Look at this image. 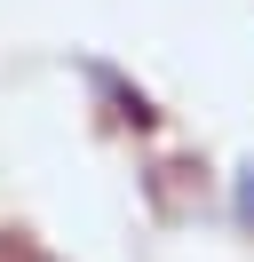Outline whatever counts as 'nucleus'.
I'll return each mask as SVG.
<instances>
[{"label":"nucleus","mask_w":254,"mask_h":262,"mask_svg":"<svg viewBox=\"0 0 254 262\" xmlns=\"http://www.w3.org/2000/svg\"><path fill=\"white\" fill-rule=\"evenodd\" d=\"M238 223H254V167L238 175Z\"/></svg>","instance_id":"1"},{"label":"nucleus","mask_w":254,"mask_h":262,"mask_svg":"<svg viewBox=\"0 0 254 262\" xmlns=\"http://www.w3.org/2000/svg\"><path fill=\"white\" fill-rule=\"evenodd\" d=\"M0 262H48V254H40V246H24V238H8V246H0Z\"/></svg>","instance_id":"2"}]
</instances>
